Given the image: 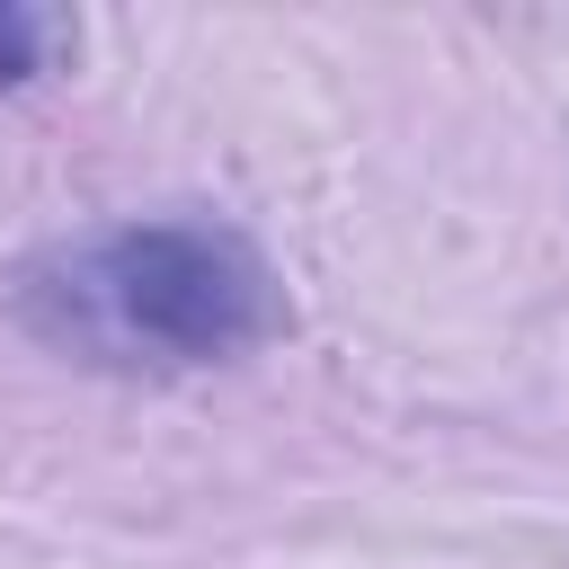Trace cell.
Wrapping results in <instances>:
<instances>
[{"instance_id": "obj_1", "label": "cell", "mask_w": 569, "mask_h": 569, "mask_svg": "<svg viewBox=\"0 0 569 569\" xmlns=\"http://www.w3.org/2000/svg\"><path fill=\"white\" fill-rule=\"evenodd\" d=\"M18 320L89 365H231L284 329V284L231 222H116L27 267Z\"/></svg>"}, {"instance_id": "obj_2", "label": "cell", "mask_w": 569, "mask_h": 569, "mask_svg": "<svg viewBox=\"0 0 569 569\" xmlns=\"http://www.w3.org/2000/svg\"><path fill=\"white\" fill-rule=\"evenodd\" d=\"M62 44V18L44 9H0V80H36Z\"/></svg>"}]
</instances>
